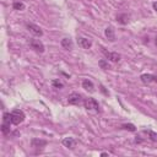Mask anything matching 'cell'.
<instances>
[{"label":"cell","instance_id":"1","mask_svg":"<svg viewBox=\"0 0 157 157\" xmlns=\"http://www.w3.org/2000/svg\"><path fill=\"white\" fill-rule=\"evenodd\" d=\"M25 118H26V115L21 109H15L11 112V123L15 125L21 124L25 120Z\"/></svg>","mask_w":157,"mask_h":157},{"label":"cell","instance_id":"2","mask_svg":"<svg viewBox=\"0 0 157 157\" xmlns=\"http://www.w3.org/2000/svg\"><path fill=\"white\" fill-rule=\"evenodd\" d=\"M10 124L11 123V113H4L2 114V124H1V132L4 135H7L10 132Z\"/></svg>","mask_w":157,"mask_h":157},{"label":"cell","instance_id":"3","mask_svg":"<svg viewBox=\"0 0 157 157\" xmlns=\"http://www.w3.org/2000/svg\"><path fill=\"white\" fill-rule=\"evenodd\" d=\"M67 102H69V104H72V105H80L81 103H83V99H82V96L80 93L72 92L69 94Z\"/></svg>","mask_w":157,"mask_h":157},{"label":"cell","instance_id":"4","mask_svg":"<svg viewBox=\"0 0 157 157\" xmlns=\"http://www.w3.org/2000/svg\"><path fill=\"white\" fill-rule=\"evenodd\" d=\"M83 105L87 110H96V112L99 110V104L94 98H86L83 101Z\"/></svg>","mask_w":157,"mask_h":157},{"label":"cell","instance_id":"5","mask_svg":"<svg viewBox=\"0 0 157 157\" xmlns=\"http://www.w3.org/2000/svg\"><path fill=\"white\" fill-rule=\"evenodd\" d=\"M28 44H29V47L32 49H34L38 53H43L44 52V44L39 39H29L28 40Z\"/></svg>","mask_w":157,"mask_h":157},{"label":"cell","instance_id":"6","mask_svg":"<svg viewBox=\"0 0 157 157\" xmlns=\"http://www.w3.org/2000/svg\"><path fill=\"white\" fill-rule=\"evenodd\" d=\"M102 52H103V54L105 55V58L108 59V60H110V61H113V63H118L119 60H120V54H118V53H115V52H108V50H105L104 48H102Z\"/></svg>","mask_w":157,"mask_h":157},{"label":"cell","instance_id":"7","mask_svg":"<svg viewBox=\"0 0 157 157\" xmlns=\"http://www.w3.org/2000/svg\"><path fill=\"white\" fill-rule=\"evenodd\" d=\"M26 27H27V29H28L32 34L38 36V37H42V36H43V31H42V28H40L39 26H37V25H34V23H27Z\"/></svg>","mask_w":157,"mask_h":157},{"label":"cell","instance_id":"8","mask_svg":"<svg viewBox=\"0 0 157 157\" xmlns=\"http://www.w3.org/2000/svg\"><path fill=\"white\" fill-rule=\"evenodd\" d=\"M77 44L78 47H81L82 49H90L92 47V40L88 39V38H83V37H80L77 39Z\"/></svg>","mask_w":157,"mask_h":157},{"label":"cell","instance_id":"9","mask_svg":"<svg viewBox=\"0 0 157 157\" xmlns=\"http://www.w3.org/2000/svg\"><path fill=\"white\" fill-rule=\"evenodd\" d=\"M47 141L45 140H42V139H32L31 140V146L33 147V148H43V147H45L47 146Z\"/></svg>","mask_w":157,"mask_h":157},{"label":"cell","instance_id":"10","mask_svg":"<svg viewBox=\"0 0 157 157\" xmlns=\"http://www.w3.org/2000/svg\"><path fill=\"white\" fill-rule=\"evenodd\" d=\"M141 81L144 83H150V82H157V75H152V74H144L140 76Z\"/></svg>","mask_w":157,"mask_h":157},{"label":"cell","instance_id":"11","mask_svg":"<svg viewBox=\"0 0 157 157\" xmlns=\"http://www.w3.org/2000/svg\"><path fill=\"white\" fill-rule=\"evenodd\" d=\"M63 145H64L65 147L70 148V150H74L75 146H76V141H75L74 137H65V139L63 140Z\"/></svg>","mask_w":157,"mask_h":157},{"label":"cell","instance_id":"12","mask_svg":"<svg viewBox=\"0 0 157 157\" xmlns=\"http://www.w3.org/2000/svg\"><path fill=\"white\" fill-rule=\"evenodd\" d=\"M104 34H105V37H107L110 42H114V40H115V32H114V28H113L112 26H108V27L105 28Z\"/></svg>","mask_w":157,"mask_h":157},{"label":"cell","instance_id":"13","mask_svg":"<svg viewBox=\"0 0 157 157\" xmlns=\"http://www.w3.org/2000/svg\"><path fill=\"white\" fill-rule=\"evenodd\" d=\"M60 44H61V47H63L64 49H66V50H71L72 47H74L72 40H71L70 38H63L61 42H60Z\"/></svg>","mask_w":157,"mask_h":157},{"label":"cell","instance_id":"14","mask_svg":"<svg viewBox=\"0 0 157 157\" xmlns=\"http://www.w3.org/2000/svg\"><path fill=\"white\" fill-rule=\"evenodd\" d=\"M82 87H83L86 91H88V92H93V91H94L93 82H92L91 80H88V78H86V80L82 81Z\"/></svg>","mask_w":157,"mask_h":157},{"label":"cell","instance_id":"15","mask_svg":"<svg viewBox=\"0 0 157 157\" xmlns=\"http://www.w3.org/2000/svg\"><path fill=\"white\" fill-rule=\"evenodd\" d=\"M117 21L121 25H126L129 22V15L128 13H120L117 16Z\"/></svg>","mask_w":157,"mask_h":157},{"label":"cell","instance_id":"16","mask_svg":"<svg viewBox=\"0 0 157 157\" xmlns=\"http://www.w3.org/2000/svg\"><path fill=\"white\" fill-rule=\"evenodd\" d=\"M12 7H13V10H25V4L23 2H21V1H15L13 4H12Z\"/></svg>","mask_w":157,"mask_h":157},{"label":"cell","instance_id":"17","mask_svg":"<svg viewBox=\"0 0 157 157\" xmlns=\"http://www.w3.org/2000/svg\"><path fill=\"white\" fill-rule=\"evenodd\" d=\"M121 129H125V130H129V131H135L136 128L134 124H123L121 125Z\"/></svg>","mask_w":157,"mask_h":157},{"label":"cell","instance_id":"18","mask_svg":"<svg viewBox=\"0 0 157 157\" xmlns=\"http://www.w3.org/2000/svg\"><path fill=\"white\" fill-rule=\"evenodd\" d=\"M52 85H53L55 88H63V87H64V83H63L61 81H59V80H53V81H52Z\"/></svg>","mask_w":157,"mask_h":157},{"label":"cell","instance_id":"19","mask_svg":"<svg viewBox=\"0 0 157 157\" xmlns=\"http://www.w3.org/2000/svg\"><path fill=\"white\" fill-rule=\"evenodd\" d=\"M99 66L102 67V69H104V70H107V69H110V66H109V64H108V61H105V60H99Z\"/></svg>","mask_w":157,"mask_h":157},{"label":"cell","instance_id":"20","mask_svg":"<svg viewBox=\"0 0 157 157\" xmlns=\"http://www.w3.org/2000/svg\"><path fill=\"white\" fill-rule=\"evenodd\" d=\"M146 132L148 134L150 139H151L153 142H157V134H156V132H153V131H151V130H148V131H146Z\"/></svg>","mask_w":157,"mask_h":157},{"label":"cell","instance_id":"21","mask_svg":"<svg viewBox=\"0 0 157 157\" xmlns=\"http://www.w3.org/2000/svg\"><path fill=\"white\" fill-rule=\"evenodd\" d=\"M152 7H153V10L157 12V1H155V2L152 4Z\"/></svg>","mask_w":157,"mask_h":157},{"label":"cell","instance_id":"22","mask_svg":"<svg viewBox=\"0 0 157 157\" xmlns=\"http://www.w3.org/2000/svg\"><path fill=\"white\" fill-rule=\"evenodd\" d=\"M156 44H157V39H156Z\"/></svg>","mask_w":157,"mask_h":157}]
</instances>
